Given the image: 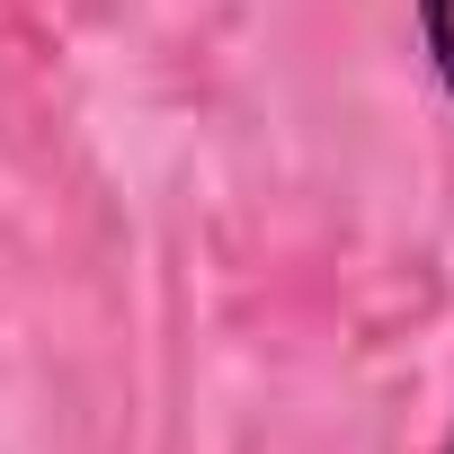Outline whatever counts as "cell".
<instances>
[{"instance_id":"1","label":"cell","mask_w":454,"mask_h":454,"mask_svg":"<svg viewBox=\"0 0 454 454\" xmlns=\"http://www.w3.org/2000/svg\"><path fill=\"white\" fill-rule=\"evenodd\" d=\"M419 27H427V63H436V81L454 98V0H419Z\"/></svg>"},{"instance_id":"2","label":"cell","mask_w":454,"mask_h":454,"mask_svg":"<svg viewBox=\"0 0 454 454\" xmlns=\"http://www.w3.org/2000/svg\"><path fill=\"white\" fill-rule=\"evenodd\" d=\"M445 454H454V445H445Z\"/></svg>"}]
</instances>
